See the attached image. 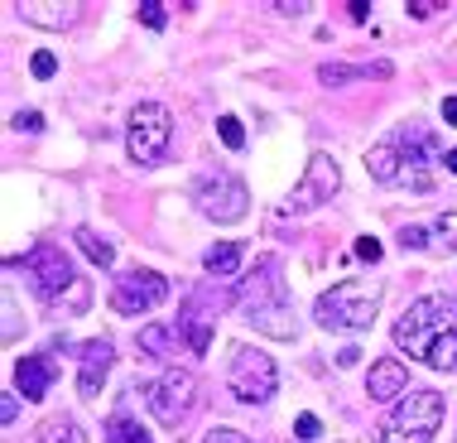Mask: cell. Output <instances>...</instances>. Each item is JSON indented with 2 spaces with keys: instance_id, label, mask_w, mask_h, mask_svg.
<instances>
[{
  "instance_id": "cell-37",
  "label": "cell",
  "mask_w": 457,
  "mask_h": 443,
  "mask_svg": "<svg viewBox=\"0 0 457 443\" xmlns=\"http://www.w3.org/2000/svg\"><path fill=\"white\" fill-rule=\"evenodd\" d=\"M443 121H448V126L457 130V96H448V102H443Z\"/></svg>"
},
{
  "instance_id": "cell-31",
  "label": "cell",
  "mask_w": 457,
  "mask_h": 443,
  "mask_svg": "<svg viewBox=\"0 0 457 443\" xmlns=\"http://www.w3.org/2000/svg\"><path fill=\"white\" fill-rule=\"evenodd\" d=\"M203 443H251V439L237 434V429H212V434H207Z\"/></svg>"
},
{
  "instance_id": "cell-28",
  "label": "cell",
  "mask_w": 457,
  "mask_h": 443,
  "mask_svg": "<svg viewBox=\"0 0 457 443\" xmlns=\"http://www.w3.org/2000/svg\"><path fill=\"white\" fill-rule=\"evenodd\" d=\"M29 72H34V78H54V72H58V58L48 54V48H39V54L29 58Z\"/></svg>"
},
{
  "instance_id": "cell-24",
  "label": "cell",
  "mask_w": 457,
  "mask_h": 443,
  "mask_svg": "<svg viewBox=\"0 0 457 443\" xmlns=\"http://www.w3.org/2000/svg\"><path fill=\"white\" fill-rule=\"evenodd\" d=\"M434 246H438L443 255H453V251H457V213H453V207L434 217Z\"/></svg>"
},
{
  "instance_id": "cell-6",
  "label": "cell",
  "mask_w": 457,
  "mask_h": 443,
  "mask_svg": "<svg viewBox=\"0 0 457 443\" xmlns=\"http://www.w3.org/2000/svg\"><path fill=\"white\" fill-rule=\"evenodd\" d=\"M169 140H174V116H169V106L159 102H140L130 111V126H126V150L135 164H159L169 150Z\"/></svg>"
},
{
  "instance_id": "cell-35",
  "label": "cell",
  "mask_w": 457,
  "mask_h": 443,
  "mask_svg": "<svg viewBox=\"0 0 457 443\" xmlns=\"http://www.w3.org/2000/svg\"><path fill=\"white\" fill-rule=\"evenodd\" d=\"M15 126H20V130H39V126H44V116H39V111H20Z\"/></svg>"
},
{
  "instance_id": "cell-26",
  "label": "cell",
  "mask_w": 457,
  "mask_h": 443,
  "mask_svg": "<svg viewBox=\"0 0 457 443\" xmlns=\"http://www.w3.org/2000/svg\"><path fill=\"white\" fill-rule=\"evenodd\" d=\"M217 135H221V145H227V150H241V145H245V130H241L237 116H221L217 121Z\"/></svg>"
},
{
  "instance_id": "cell-2",
  "label": "cell",
  "mask_w": 457,
  "mask_h": 443,
  "mask_svg": "<svg viewBox=\"0 0 457 443\" xmlns=\"http://www.w3.org/2000/svg\"><path fill=\"white\" fill-rule=\"evenodd\" d=\"M245 323L255 332H265V338H279L289 342L299 323H294V304H289V289H284V275H279V261L275 255H261L255 270L241 280V294H237Z\"/></svg>"
},
{
  "instance_id": "cell-20",
  "label": "cell",
  "mask_w": 457,
  "mask_h": 443,
  "mask_svg": "<svg viewBox=\"0 0 457 443\" xmlns=\"http://www.w3.org/2000/svg\"><path fill=\"white\" fill-rule=\"evenodd\" d=\"M39 443H87V434H82L68 414H54V420L39 429Z\"/></svg>"
},
{
  "instance_id": "cell-19",
  "label": "cell",
  "mask_w": 457,
  "mask_h": 443,
  "mask_svg": "<svg viewBox=\"0 0 457 443\" xmlns=\"http://www.w3.org/2000/svg\"><path fill=\"white\" fill-rule=\"evenodd\" d=\"M20 20L24 24H39V29H68L78 20L72 5H20Z\"/></svg>"
},
{
  "instance_id": "cell-17",
  "label": "cell",
  "mask_w": 457,
  "mask_h": 443,
  "mask_svg": "<svg viewBox=\"0 0 457 443\" xmlns=\"http://www.w3.org/2000/svg\"><path fill=\"white\" fill-rule=\"evenodd\" d=\"M400 169H404V159H400V145H395V135H390V140H380V145H370L366 174L376 179V183H400Z\"/></svg>"
},
{
  "instance_id": "cell-1",
  "label": "cell",
  "mask_w": 457,
  "mask_h": 443,
  "mask_svg": "<svg viewBox=\"0 0 457 443\" xmlns=\"http://www.w3.org/2000/svg\"><path fill=\"white\" fill-rule=\"evenodd\" d=\"M395 347L434 372H457V299L424 294L395 323Z\"/></svg>"
},
{
  "instance_id": "cell-12",
  "label": "cell",
  "mask_w": 457,
  "mask_h": 443,
  "mask_svg": "<svg viewBox=\"0 0 457 443\" xmlns=\"http://www.w3.org/2000/svg\"><path fill=\"white\" fill-rule=\"evenodd\" d=\"M342 188V169H337V159L332 155H313L308 159V169H303V179L294 183V193H289V213H308V207H323L332 193Z\"/></svg>"
},
{
  "instance_id": "cell-11",
  "label": "cell",
  "mask_w": 457,
  "mask_h": 443,
  "mask_svg": "<svg viewBox=\"0 0 457 443\" xmlns=\"http://www.w3.org/2000/svg\"><path fill=\"white\" fill-rule=\"evenodd\" d=\"M169 299V280L154 270H126L111 289V309L116 313H154Z\"/></svg>"
},
{
  "instance_id": "cell-9",
  "label": "cell",
  "mask_w": 457,
  "mask_h": 443,
  "mask_svg": "<svg viewBox=\"0 0 457 443\" xmlns=\"http://www.w3.org/2000/svg\"><path fill=\"white\" fill-rule=\"evenodd\" d=\"M227 386L237 390V400L245 405H261L275 396L279 386V372L270 362V352H255V347H231V372H227Z\"/></svg>"
},
{
  "instance_id": "cell-36",
  "label": "cell",
  "mask_w": 457,
  "mask_h": 443,
  "mask_svg": "<svg viewBox=\"0 0 457 443\" xmlns=\"http://www.w3.org/2000/svg\"><path fill=\"white\" fill-rule=\"evenodd\" d=\"M275 10H279V15H303L299 0H275Z\"/></svg>"
},
{
  "instance_id": "cell-3",
  "label": "cell",
  "mask_w": 457,
  "mask_h": 443,
  "mask_svg": "<svg viewBox=\"0 0 457 443\" xmlns=\"http://www.w3.org/2000/svg\"><path fill=\"white\" fill-rule=\"evenodd\" d=\"M24 270L34 275V294H39L44 304H54V309L63 313H82L92 304V289L87 280L72 270V261L63 251H58L54 241H39L29 255H24Z\"/></svg>"
},
{
  "instance_id": "cell-21",
  "label": "cell",
  "mask_w": 457,
  "mask_h": 443,
  "mask_svg": "<svg viewBox=\"0 0 457 443\" xmlns=\"http://www.w3.org/2000/svg\"><path fill=\"white\" fill-rule=\"evenodd\" d=\"M78 246H82V255H87L92 265H111V261H116V246H111L106 237H96L92 227L78 231Z\"/></svg>"
},
{
  "instance_id": "cell-13",
  "label": "cell",
  "mask_w": 457,
  "mask_h": 443,
  "mask_svg": "<svg viewBox=\"0 0 457 443\" xmlns=\"http://www.w3.org/2000/svg\"><path fill=\"white\" fill-rule=\"evenodd\" d=\"M410 372H404L400 362H395V356H386V362H376L366 372V396L370 400H404L410 396Z\"/></svg>"
},
{
  "instance_id": "cell-34",
  "label": "cell",
  "mask_w": 457,
  "mask_h": 443,
  "mask_svg": "<svg viewBox=\"0 0 457 443\" xmlns=\"http://www.w3.org/2000/svg\"><path fill=\"white\" fill-rule=\"evenodd\" d=\"M15 420H20V400L5 396V400H0V424H15Z\"/></svg>"
},
{
  "instance_id": "cell-25",
  "label": "cell",
  "mask_w": 457,
  "mask_h": 443,
  "mask_svg": "<svg viewBox=\"0 0 457 443\" xmlns=\"http://www.w3.org/2000/svg\"><path fill=\"white\" fill-rule=\"evenodd\" d=\"M352 78H361V68H347V63H323L318 68V82H323V88H342V82H352Z\"/></svg>"
},
{
  "instance_id": "cell-23",
  "label": "cell",
  "mask_w": 457,
  "mask_h": 443,
  "mask_svg": "<svg viewBox=\"0 0 457 443\" xmlns=\"http://www.w3.org/2000/svg\"><path fill=\"white\" fill-rule=\"evenodd\" d=\"M106 443H150V434H145V429L135 424L130 414H111V424H106Z\"/></svg>"
},
{
  "instance_id": "cell-33",
  "label": "cell",
  "mask_w": 457,
  "mask_h": 443,
  "mask_svg": "<svg viewBox=\"0 0 457 443\" xmlns=\"http://www.w3.org/2000/svg\"><path fill=\"white\" fill-rule=\"evenodd\" d=\"M20 338V323H15V299L5 294V342H15Z\"/></svg>"
},
{
  "instance_id": "cell-14",
  "label": "cell",
  "mask_w": 457,
  "mask_h": 443,
  "mask_svg": "<svg viewBox=\"0 0 457 443\" xmlns=\"http://www.w3.org/2000/svg\"><path fill=\"white\" fill-rule=\"evenodd\" d=\"M15 386L24 400H44L54 390V356H24L15 366Z\"/></svg>"
},
{
  "instance_id": "cell-27",
  "label": "cell",
  "mask_w": 457,
  "mask_h": 443,
  "mask_svg": "<svg viewBox=\"0 0 457 443\" xmlns=\"http://www.w3.org/2000/svg\"><path fill=\"white\" fill-rule=\"evenodd\" d=\"M164 5H159V0H145V5H140V24H145V29H164Z\"/></svg>"
},
{
  "instance_id": "cell-7",
  "label": "cell",
  "mask_w": 457,
  "mask_h": 443,
  "mask_svg": "<svg viewBox=\"0 0 457 443\" xmlns=\"http://www.w3.org/2000/svg\"><path fill=\"white\" fill-rule=\"evenodd\" d=\"M145 405H150V414H154L159 424L179 429L197 410V376L183 372V366H169L159 380L145 386Z\"/></svg>"
},
{
  "instance_id": "cell-30",
  "label": "cell",
  "mask_w": 457,
  "mask_h": 443,
  "mask_svg": "<svg viewBox=\"0 0 457 443\" xmlns=\"http://www.w3.org/2000/svg\"><path fill=\"white\" fill-rule=\"evenodd\" d=\"M294 434H299L303 443H313L318 434H323V424H318V414H299V420H294Z\"/></svg>"
},
{
  "instance_id": "cell-5",
  "label": "cell",
  "mask_w": 457,
  "mask_h": 443,
  "mask_svg": "<svg viewBox=\"0 0 457 443\" xmlns=\"http://www.w3.org/2000/svg\"><path fill=\"white\" fill-rule=\"evenodd\" d=\"M443 429V396L428 386H414L380 424V443H434Z\"/></svg>"
},
{
  "instance_id": "cell-8",
  "label": "cell",
  "mask_w": 457,
  "mask_h": 443,
  "mask_svg": "<svg viewBox=\"0 0 457 443\" xmlns=\"http://www.w3.org/2000/svg\"><path fill=\"white\" fill-rule=\"evenodd\" d=\"M395 145H400V159H404L400 183H410L414 193H428L434 188V169L448 159L438 150V135L424 126H404V130H395Z\"/></svg>"
},
{
  "instance_id": "cell-10",
  "label": "cell",
  "mask_w": 457,
  "mask_h": 443,
  "mask_svg": "<svg viewBox=\"0 0 457 443\" xmlns=\"http://www.w3.org/2000/svg\"><path fill=\"white\" fill-rule=\"evenodd\" d=\"M193 198L212 222H241L251 213V193H245V183L237 174H207Z\"/></svg>"
},
{
  "instance_id": "cell-16",
  "label": "cell",
  "mask_w": 457,
  "mask_h": 443,
  "mask_svg": "<svg viewBox=\"0 0 457 443\" xmlns=\"http://www.w3.org/2000/svg\"><path fill=\"white\" fill-rule=\"evenodd\" d=\"M212 318H217V309H203V304H188V313L179 318V338L188 342L193 352H207V347H212Z\"/></svg>"
},
{
  "instance_id": "cell-29",
  "label": "cell",
  "mask_w": 457,
  "mask_h": 443,
  "mask_svg": "<svg viewBox=\"0 0 457 443\" xmlns=\"http://www.w3.org/2000/svg\"><path fill=\"white\" fill-rule=\"evenodd\" d=\"M400 246H404V251H424V246H434V237H428L424 227H404L400 231Z\"/></svg>"
},
{
  "instance_id": "cell-18",
  "label": "cell",
  "mask_w": 457,
  "mask_h": 443,
  "mask_svg": "<svg viewBox=\"0 0 457 443\" xmlns=\"http://www.w3.org/2000/svg\"><path fill=\"white\" fill-rule=\"evenodd\" d=\"M241 261H245V246L241 241H221V246H212V251L203 255V265H207V275H212V280H231L241 270Z\"/></svg>"
},
{
  "instance_id": "cell-22",
  "label": "cell",
  "mask_w": 457,
  "mask_h": 443,
  "mask_svg": "<svg viewBox=\"0 0 457 443\" xmlns=\"http://www.w3.org/2000/svg\"><path fill=\"white\" fill-rule=\"evenodd\" d=\"M140 352L145 356H169L174 352V328H164V323L140 328Z\"/></svg>"
},
{
  "instance_id": "cell-39",
  "label": "cell",
  "mask_w": 457,
  "mask_h": 443,
  "mask_svg": "<svg viewBox=\"0 0 457 443\" xmlns=\"http://www.w3.org/2000/svg\"><path fill=\"white\" fill-rule=\"evenodd\" d=\"M347 15H352V20H356V24H366V15H370V10H366V5H361V0H352V10H347Z\"/></svg>"
},
{
  "instance_id": "cell-32",
  "label": "cell",
  "mask_w": 457,
  "mask_h": 443,
  "mask_svg": "<svg viewBox=\"0 0 457 443\" xmlns=\"http://www.w3.org/2000/svg\"><path fill=\"white\" fill-rule=\"evenodd\" d=\"M356 255H361V261H380V241L376 237H361V241H356Z\"/></svg>"
},
{
  "instance_id": "cell-4",
  "label": "cell",
  "mask_w": 457,
  "mask_h": 443,
  "mask_svg": "<svg viewBox=\"0 0 457 443\" xmlns=\"http://www.w3.org/2000/svg\"><path fill=\"white\" fill-rule=\"evenodd\" d=\"M318 323L323 328H342V332H366L380 313V285L376 280H342L328 294H318L313 304Z\"/></svg>"
},
{
  "instance_id": "cell-40",
  "label": "cell",
  "mask_w": 457,
  "mask_h": 443,
  "mask_svg": "<svg viewBox=\"0 0 457 443\" xmlns=\"http://www.w3.org/2000/svg\"><path fill=\"white\" fill-rule=\"evenodd\" d=\"M443 164H448V169H453V174H457V150H448V159H443Z\"/></svg>"
},
{
  "instance_id": "cell-38",
  "label": "cell",
  "mask_w": 457,
  "mask_h": 443,
  "mask_svg": "<svg viewBox=\"0 0 457 443\" xmlns=\"http://www.w3.org/2000/svg\"><path fill=\"white\" fill-rule=\"evenodd\" d=\"M428 10H434V0H414L410 15H414V20H428Z\"/></svg>"
},
{
  "instance_id": "cell-15",
  "label": "cell",
  "mask_w": 457,
  "mask_h": 443,
  "mask_svg": "<svg viewBox=\"0 0 457 443\" xmlns=\"http://www.w3.org/2000/svg\"><path fill=\"white\" fill-rule=\"evenodd\" d=\"M82 376H78V390L82 396H96L102 390V376H106V366H111V342L106 338H92V342H82Z\"/></svg>"
}]
</instances>
